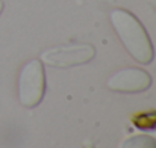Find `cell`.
Segmentation results:
<instances>
[{
	"mask_svg": "<svg viewBox=\"0 0 156 148\" xmlns=\"http://www.w3.org/2000/svg\"><path fill=\"white\" fill-rule=\"evenodd\" d=\"M109 20L127 53L141 65L152 64L155 57V49L141 21L132 12L120 8L111 11Z\"/></svg>",
	"mask_w": 156,
	"mask_h": 148,
	"instance_id": "obj_1",
	"label": "cell"
},
{
	"mask_svg": "<svg viewBox=\"0 0 156 148\" xmlns=\"http://www.w3.org/2000/svg\"><path fill=\"white\" fill-rule=\"evenodd\" d=\"M46 94V73L40 59L27 60L18 76V100L21 106L37 107Z\"/></svg>",
	"mask_w": 156,
	"mask_h": 148,
	"instance_id": "obj_2",
	"label": "cell"
},
{
	"mask_svg": "<svg viewBox=\"0 0 156 148\" xmlns=\"http://www.w3.org/2000/svg\"><path fill=\"white\" fill-rule=\"evenodd\" d=\"M96 56V49L91 44H73L58 46L41 53V62L56 68H68L74 65H83Z\"/></svg>",
	"mask_w": 156,
	"mask_h": 148,
	"instance_id": "obj_3",
	"label": "cell"
},
{
	"mask_svg": "<svg viewBox=\"0 0 156 148\" xmlns=\"http://www.w3.org/2000/svg\"><path fill=\"white\" fill-rule=\"evenodd\" d=\"M106 86L114 92L136 94V92H144L152 86V77L147 71L130 67L114 73L108 79Z\"/></svg>",
	"mask_w": 156,
	"mask_h": 148,
	"instance_id": "obj_4",
	"label": "cell"
},
{
	"mask_svg": "<svg viewBox=\"0 0 156 148\" xmlns=\"http://www.w3.org/2000/svg\"><path fill=\"white\" fill-rule=\"evenodd\" d=\"M118 148H156V139L149 135H133L121 141Z\"/></svg>",
	"mask_w": 156,
	"mask_h": 148,
	"instance_id": "obj_5",
	"label": "cell"
},
{
	"mask_svg": "<svg viewBox=\"0 0 156 148\" xmlns=\"http://www.w3.org/2000/svg\"><path fill=\"white\" fill-rule=\"evenodd\" d=\"M2 11H3V2L0 0V14H2Z\"/></svg>",
	"mask_w": 156,
	"mask_h": 148,
	"instance_id": "obj_6",
	"label": "cell"
}]
</instances>
